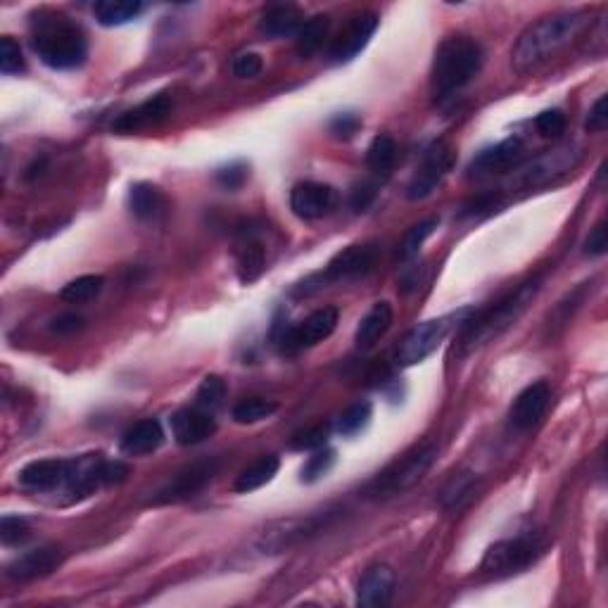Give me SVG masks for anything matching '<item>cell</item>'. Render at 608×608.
Returning a JSON list of instances; mask_svg holds the SVG:
<instances>
[{
	"label": "cell",
	"mask_w": 608,
	"mask_h": 608,
	"mask_svg": "<svg viewBox=\"0 0 608 608\" xmlns=\"http://www.w3.org/2000/svg\"><path fill=\"white\" fill-rule=\"evenodd\" d=\"M606 247H608L606 224H604V221H599V224L592 228V233H589L587 240H585V255L601 257V255H606Z\"/></svg>",
	"instance_id": "cell-48"
},
{
	"label": "cell",
	"mask_w": 608,
	"mask_h": 608,
	"mask_svg": "<svg viewBox=\"0 0 608 608\" xmlns=\"http://www.w3.org/2000/svg\"><path fill=\"white\" fill-rule=\"evenodd\" d=\"M262 72H264L262 55L240 53L236 60H233V74H236L238 79H257Z\"/></svg>",
	"instance_id": "cell-45"
},
{
	"label": "cell",
	"mask_w": 608,
	"mask_h": 608,
	"mask_svg": "<svg viewBox=\"0 0 608 608\" xmlns=\"http://www.w3.org/2000/svg\"><path fill=\"white\" fill-rule=\"evenodd\" d=\"M105 288V278L98 274H88V276H79L74 278V281H69L65 288H62L60 297L69 304H86L103 293Z\"/></svg>",
	"instance_id": "cell-32"
},
{
	"label": "cell",
	"mask_w": 608,
	"mask_h": 608,
	"mask_svg": "<svg viewBox=\"0 0 608 608\" xmlns=\"http://www.w3.org/2000/svg\"><path fill=\"white\" fill-rule=\"evenodd\" d=\"M437 224H440L437 219H428V221H421V224H416L414 228H409V233L404 236L402 245H399V259H402V262H411V259L418 257L421 247L426 245V240L435 233Z\"/></svg>",
	"instance_id": "cell-35"
},
{
	"label": "cell",
	"mask_w": 608,
	"mask_h": 608,
	"mask_svg": "<svg viewBox=\"0 0 608 608\" xmlns=\"http://www.w3.org/2000/svg\"><path fill=\"white\" fill-rule=\"evenodd\" d=\"M454 164H456V152L452 145L445 141H437L430 145L426 155H423L421 164H418L414 179L409 181L407 198L411 202L430 198V195L442 186V181L447 179L449 171L454 169Z\"/></svg>",
	"instance_id": "cell-8"
},
{
	"label": "cell",
	"mask_w": 608,
	"mask_h": 608,
	"mask_svg": "<svg viewBox=\"0 0 608 608\" xmlns=\"http://www.w3.org/2000/svg\"><path fill=\"white\" fill-rule=\"evenodd\" d=\"M278 411V402L274 399H264V397H247L240 399V402L233 407L231 416L233 421L240 423V426H252V423L266 421Z\"/></svg>",
	"instance_id": "cell-31"
},
{
	"label": "cell",
	"mask_w": 608,
	"mask_h": 608,
	"mask_svg": "<svg viewBox=\"0 0 608 608\" xmlns=\"http://www.w3.org/2000/svg\"><path fill=\"white\" fill-rule=\"evenodd\" d=\"M331 31V17L316 15L302 24V29L295 36V48L300 57H312L323 48V41L328 38Z\"/></svg>",
	"instance_id": "cell-29"
},
{
	"label": "cell",
	"mask_w": 608,
	"mask_h": 608,
	"mask_svg": "<svg viewBox=\"0 0 608 608\" xmlns=\"http://www.w3.org/2000/svg\"><path fill=\"white\" fill-rule=\"evenodd\" d=\"M60 563H62V551L57 547L31 549L27 554L17 556V559L8 566V570H5V575L15 582H31L38 578H46V575L57 570Z\"/></svg>",
	"instance_id": "cell-21"
},
{
	"label": "cell",
	"mask_w": 608,
	"mask_h": 608,
	"mask_svg": "<svg viewBox=\"0 0 608 608\" xmlns=\"http://www.w3.org/2000/svg\"><path fill=\"white\" fill-rule=\"evenodd\" d=\"M359 129H361V119L359 114L354 112L335 114L331 124H328V131H331L333 138H338V141H350V138L357 136Z\"/></svg>",
	"instance_id": "cell-44"
},
{
	"label": "cell",
	"mask_w": 608,
	"mask_h": 608,
	"mask_svg": "<svg viewBox=\"0 0 608 608\" xmlns=\"http://www.w3.org/2000/svg\"><path fill=\"white\" fill-rule=\"evenodd\" d=\"M233 255H236L238 278L245 285L255 283L266 271V264H269V250H266L264 240L255 226L240 228Z\"/></svg>",
	"instance_id": "cell-18"
},
{
	"label": "cell",
	"mask_w": 608,
	"mask_h": 608,
	"mask_svg": "<svg viewBox=\"0 0 608 608\" xmlns=\"http://www.w3.org/2000/svg\"><path fill=\"white\" fill-rule=\"evenodd\" d=\"M335 466V452L331 447H321L314 449V454L309 456L307 464L302 466V483L312 485L319 483L321 478H326L328 473H331V468Z\"/></svg>",
	"instance_id": "cell-37"
},
{
	"label": "cell",
	"mask_w": 608,
	"mask_h": 608,
	"mask_svg": "<svg viewBox=\"0 0 608 608\" xmlns=\"http://www.w3.org/2000/svg\"><path fill=\"white\" fill-rule=\"evenodd\" d=\"M214 179H217L221 188L238 190L245 186L247 179H250V167H247L245 162H231V164H226V167L217 169Z\"/></svg>",
	"instance_id": "cell-42"
},
{
	"label": "cell",
	"mask_w": 608,
	"mask_h": 608,
	"mask_svg": "<svg viewBox=\"0 0 608 608\" xmlns=\"http://www.w3.org/2000/svg\"><path fill=\"white\" fill-rule=\"evenodd\" d=\"M483 46L471 36H449L435 50L430 67V95L435 103L452 100L483 72Z\"/></svg>",
	"instance_id": "cell-3"
},
{
	"label": "cell",
	"mask_w": 608,
	"mask_h": 608,
	"mask_svg": "<svg viewBox=\"0 0 608 608\" xmlns=\"http://www.w3.org/2000/svg\"><path fill=\"white\" fill-rule=\"evenodd\" d=\"M540 283V278H535V281L518 285L511 295H506L494 307L468 316V321L464 323V338H461L464 350H475V347L485 345V342L502 335L528 309V304L535 300V295L540 293Z\"/></svg>",
	"instance_id": "cell-4"
},
{
	"label": "cell",
	"mask_w": 608,
	"mask_h": 608,
	"mask_svg": "<svg viewBox=\"0 0 608 608\" xmlns=\"http://www.w3.org/2000/svg\"><path fill=\"white\" fill-rule=\"evenodd\" d=\"M328 437H331V426L328 423H314V426L297 430L290 440V447L297 452H314L328 445Z\"/></svg>",
	"instance_id": "cell-38"
},
{
	"label": "cell",
	"mask_w": 608,
	"mask_h": 608,
	"mask_svg": "<svg viewBox=\"0 0 608 608\" xmlns=\"http://www.w3.org/2000/svg\"><path fill=\"white\" fill-rule=\"evenodd\" d=\"M338 309L335 307H321L307 316V319L293 323L281 333L278 338V345L285 354H295L302 350H309V347L319 345V342L328 340L338 328Z\"/></svg>",
	"instance_id": "cell-9"
},
{
	"label": "cell",
	"mask_w": 608,
	"mask_h": 608,
	"mask_svg": "<svg viewBox=\"0 0 608 608\" xmlns=\"http://www.w3.org/2000/svg\"><path fill=\"white\" fill-rule=\"evenodd\" d=\"M31 50L43 65L55 72L79 69L88 57L84 29L72 19L53 10H41L31 19Z\"/></svg>",
	"instance_id": "cell-2"
},
{
	"label": "cell",
	"mask_w": 608,
	"mask_h": 608,
	"mask_svg": "<svg viewBox=\"0 0 608 608\" xmlns=\"http://www.w3.org/2000/svg\"><path fill=\"white\" fill-rule=\"evenodd\" d=\"M397 575L390 566H373L361 575L357 587V604L366 608L388 606L395 597Z\"/></svg>",
	"instance_id": "cell-22"
},
{
	"label": "cell",
	"mask_w": 608,
	"mask_h": 608,
	"mask_svg": "<svg viewBox=\"0 0 608 608\" xmlns=\"http://www.w3.org/2000/svg\"><path fill=\"white\" fill-rule=\"evenodd\" d=\"M84 328H86V319L81 314H74V312L55 316V319H50V323H48V331L57 335V338H72V335L81 333Z\"/></svg>",
	"instance_id": "cell-43"
},
{
	"label": "cell",
	"mask_w": 608,
	"mask_h": 608,
	"mask_svg": "<svg viewBox=\"0 0 608 608\" xmlns=\"http://www.w3.org/2000/svg\"><path fill=\"white\" fill-rule=\"evenodd\" d=\"M378 29V15L376 12H361V15L352 17V22L340 31L338 38L328 48V60L333 65H345L352 62L361 50L369 46V41Z\"/></svg>",
	"instance_id": "cell-11"
},
{
	"label": "cell",
	"mask_w": 608,
	"mask_h": 608,
	"mask_svg": "<svg viewBox=\"0 0 608 608\" xmlns=\"http://www.w3.org/2000/svg\"><path fill=\"white\" fill-rule=\"evenodd\" d=\"M328 516H307V518H290V521H283L274 525V528L264 530L262 535V549L269 551V554H278V551L293 547V544H300L309 537L316 535L321 528H326Z\"/></svg>",
	"instance_id": "cell-19"
},
{
	"label": "cell",
	"mask_w": 608,
	"mask_h": 608,
	"mask_svg": "<svg viewBox=\"0 0 608 608\" xmlns=\"http://www.w3.org/2000/svg\"><path fill=\"white\" fill-rule=\"evenodd\" d=\"M217 471H219L217 459L198 461V464L188 466L186 471H181L167 487H162V490L155 494L152 504L186 502V499L195 497V494L205 490V487L212 483V478L217 475Z\"/></svg>",
	"instance_id": "cell-15"
},
{
	"label": "cell",
	"mask_w": 608,
	"mask_h": 608,
	"mask_svg": "<svg viewBox=\"0 0 608 608\" xmlns=\"http://www.w3.org/2000/svg\"><path fill=\"white\" fill-rule=\"evenodd\" d=\"M608 126V98L606 95H601V98L589 107L587 119H585V129L589 133H604Z\"/></svg>",
	"instance_id": "cell-46"
},
{
	"label": "cell",
	"mask_w": 608,
	"mask_h": 608,
	"mask_svg": "<svg viewBox=\"0 0 608 608\" xmlns=\"http://www.w3.org/2000/svg\"><path fill=\"white\" fill-rule=\"evenodd\" d=\"M335 207H338V190L328 183L302 181L290 190V209L304 221L328 217Z\"/></svg>",
	"instance_id": "cell-13"
},
{
	"label": "cell",
	"mask_w": 608,
	"mask_h": 608,
	"mask_svg": "<svg viewBox=\"0 0 608 608\" xmlns=\"http://www.w3.org/2000/svg\"><path fill=\"white\" fill-rule=\"evenodd\" d=\"M171 435L179 442L181 447H195L207 442L209 437L217 433V421L214 414L202 411L198 407L193 409H179L171 416Z\"/></svg>",
	"instance_id": "cell-20"
},
{
	"label": "cell",
	"mask_w": 608,
	"mask_h": 608,
	"mask_svg": "<svg viewBox=\"0 0 608 608\" xmlns=\"http://www.w3.org/2000/svg\"><path fill=\"white\" fill-rule=\"evenodd\" d=\"M551 404V388L544 380L532 383L525 388L521 395L513 399L509 409V428L516 433H528V430L537 428L542 418L547 416Z\"/></svg>",
	"instance_id": "cell-16"
},
{
	"label": "cell",
	"mask_w": 608,
	"mask_h": 608,
	"mask_svg": "<svg viewBox=\"0 0 608 608\" xmlns=\"http://www.w3.org/2000/svg\"><path fill=\"white\" fill-rule=\"evenodd\" d=\"M164 442L162 423L157 418H143V421L133 423L119 440V449L126 456H148L155 454Z\"/></svg>",
	"instance_id": "cell-24"
},
{
	"label": "cell",
	"mask_w": 608,
	"mask_h": 608,
	"mask_svg": "<svg viewBox=\"0 0 608 608\" xmlns=\"http://www.w3.org/2000/svg\"><path fill=\"white\" fill-rule=\"evenodd\" d=\"M473 314V309H459V312H449L445 316H437V319L418 323L416 328H411L407 338L399 342L395 352V364L397 366H416L421 361H426L430 354H435L442 347L449 335H452L461 323L468 321V316Z\"/></svg>",
	"instance_id": "cell-6"
},
{
	"label": "cell",
	"mask_w": 608,
	"mask_h": 608,
	"mask_svg": "<svg viewBox=\"0 0 608 608\" xmlns=\"http://www.w3.org/2000/svg\"><path fill=\"white\" fill-rule=\"evenodd\" d=\"M131 475V468L124 461H103L100 464V483L103 485H122Z\"/></svg>",
	"instance_id": "cell-47"
},
{
	"label": "cell",
	"mask_w": 608,
	"mask_h": 608,
	"mask_svg": "<svg viewBox=\"0 0 608 608\" xmlns=\"http://www.w3.org/2000/svg\"><path fill=\"white\" fill-rule=\"evenodd\" d=\"M171 110H174V98H171L169 93L152 95V98L143 100L141 105L131 107V110L119 114V117L114 119L112 131L129 136V133H143L157 129V126L167 122Z\"/></svg>",
	"instance_id": "cell-10"
},
{
	"label": "cell",
	"mask_w": 608,
	"mask_h": 608,
	"mask_svg": "<svg viewBox=\"0 0 608 608\" xmlns=\"http://www.w3.org/2000/svg\"><path fill=\"white\" fill-rule=\"evenodd\" d=\"M535 129L542 138H561L566 133V114L561 110H544L535 117Z\"/></svg>",
	"instance_id": "cell-41"
},
{
	"label": "cell",
	"mask_w": 608,
	"mask_h": 608,
	"mask_svg": "<svg viewBox=\"0 0 608 608\" xmlns=\"http://www.w3.org/2000/svg\"><path fill=\"white\" fill-rule=\"evenodd\" d=\"M304 24V12L295 5H274L259 19V34L266 38H295Z\"/></svg>",
	"instance_id": "cell-26"
},
{
	"label": "cell",
	"mask_w": 608,
	"mask_h": 608,
	"mask_svg": "<svg viewBox=\"0 0 608 608\" xmlns=\"http://www.w3.org/2000/svg\"><path fill=\"white\" fill-rule=\"evenodd\" d=\"M589 24H592V17L585 10L556 12V15L537 19L535 24H530L518 36L516 46L511 50L513 69L521 74H530L544 67L563 48H568L575 38L585 34Z\"/></svg>",
	"instance_id": "cell-1"
},
{
	"label": "cell",
	"mask_w": 608,
	"mask_h": 608,
	"mask_svg": "<svg viewBox=\"0 0 608 608\" xmlns=\"http://www.w3.org/2000/svg\"><path fill=\"white\" fill-rule=\"evenodd\" d=\"M27 69V60H24L22 48L12 36L0 38V72L5 76L22 74Z\"/></svg>",
	"instance_id": "cell-39"
},
{
	"label": "cell",
	"mask_w": 608,
	"mask_h": 608,
	"mask_svg": "<svg viewBox=\"0 0 608 608\" xmlns=\"http://www.w3.org/2000/svg\"><path fill=\"white\" fill-rule=\"evenodd\" d=\"M226 399V383L219 376H207L200 383L198 392H195V407L202 411H209V414H214V411L221 409V404H224Z\"/></svg>",
	"instance_id": "cell-36"
},
{
	"label": "cell",
	"mask_w": 608,
	"mask_h": 608,
	"mask_svg": "<svg viewBox=\"0 0 608 608\" xmlns=\"http://www.w3.org/2000/svg\"><path fill=\"white\" fill-rule=\"evenodd\" d=\"M537 542L532 537H513V540L494 542L490 549L485 551L483 563L480 568L485 573H516L528 566V563L537 556Z\"/></svg>",
	"instance_id": "cell-12"
},
{
	"label": "cell",
	"mask_w": 608,
	"mask_h": 608,
	"mask_svg": "<svg viewBox=\"0 0 608 608\" xmlns=\"http://www.w3.org/2000/svg\"><path fill=\"white\" fill-rule=\"evenodd\" d=\"M392 321H395V309H392L390 302L373 304L357 326V335H354L357 347H361V350H369V347L376 345L378 340H383L392 328Z\"/></svg>",
	"instance_id": "cell-25"
},
{
	"label": "cell",
	"mask_w": 608,
	"mask_h": 608,
	"mask_svg": "<svg viewBox=\"0 0 608 608\" xmlns=\"http://www.w3.org/2000/svg\"><path fill=\"white\" fill-rule=\"evenodd\" d=\"M376 198V186L373 183H364V186H357L352 193V207L354 212H366L369 205Z\"/></svg>",
	"instance_id": "cell-49"
},
{
	"label": "cell",
	"mask_w": 608,
	"mask_h": 608,
	"mask_svg": "<svg viewBox=\"0 0 608 608\" xmlns=\"http://www.w3.org/2000/svg\"><path fill=\"white\" fill-rule=\"evenodd\" d=\"M278 468H281V461H278V456H274V454L259 456L255 464H250L243 473L238 475L233 490L240 492V494L255 492V490H259V487L269 485L271 480H274Z\"/></svg>",
	"instance_id": "cell-28"
},
{
	"label": "cell",
	"mask_w": 608,
	"mask_h": 608,
	"mask_svg": "<svg viewBox=\"0 0 608 608\" xmlns=\"http://www.w3.org/2000/svg\"><path fill=\"white\" fill-rule=\"evenodd\" d=\"M129 209L138 221L145 224H157L169 214V198L164 195L162 188L152 186V183H133L129 190Z\"/></svg>",
	"instance_id": "cell-23"
},
{
	"label": "cell",
	"mask_w": 608,
	"mask_h": 608,
	"mask_svg": "<svg viewBox=\"0 0 608 608\" xmlns=\"http://www.w3.org/2000/svg\"><path fill=\"white\" fill-rule=\"evenodd\" d=\"M380 257V250L376 243H357L345 247V250L338 252L331 262H328L326 269L321 274L309 276L307 281H302L297 285L295 293L297 295H312L316 290L326 288L331 283H352L361 281L369 274H373Z\"/></svg>",
	"instance_id": "cell-5"
},
{
	"label": "cell",
	"mask_w": 608,
	"mask_h": 608,
	"mask_svg": "<svg viewBox=\"0 0 608 608\" xmlns=\"http://www.w3.org/2000/svg\"><path fill=\"white\" fill-rule=\"evenodd\" d=\"M395 162H397V143L392 141L390 136H385V133H380V136H376L371 141L369 150H366V164H369L373 174L388 176L392 167H395Z\"/></svg>",
	"instance_id": "cell-30"
},
{
	"label": "cell",
	"mask_w": 608,
	"mask_h": 608,
	"mask_svg": "<svg viewBox=\"0 0 608 608\" xmlns=\"http://www.w3.org/2000/svg\"><path fill=\"white\" fill-rule=\"evenodd\" d=\"M74 473V461L38 459L19 471V485L31 492L67 490Z\"/></svg>",
	"instance_id": "cell-17"
},
{
	"label": "cell",
	"mask_w": 608,
	"mask_h": 608,
	"mask_svg": "<svg viewBox=\"0 0 608 608\" xmlns=\"http://www.w3.org/2000/svg\"><path fill=\"white\" fill-rule=\"evenodd\" d=\"M371 418H373L371 402H357V404H352V407H347L338 416V421H335V430H338L342 437H354L369 428Z\"/></svg>",
	"instance_id": "cell-33"
},
{
	"label": "cell",
	"mask_w": 608,
	"mask_h": 608,
	"mask_svg": "<svg viewBox=\"0 0 608 608\" xmlns=\"http://www.w3.org/2000/svg\"><path fill=\"white\" fill-rule=\"evenodd\" d=\"M437 461V445L426 442V445L416 447L414 452L404 454L402 459L395 461L388 471H383L376 480L369 485L371 499H395L402 497L404 492L414 490V487L426 478V473L433 468Z\"/></svg>",
	"instance_id": "cell-7"
},
{
	"label": "cell",
	"mask_w": 608,
	"mask_h": 608,
	"mask_svg": "<svg viewBox=\"0 0 608 608\" xmlns=\"http://www.w3.org/2000/svg\"><path fill=\"white\" fill-rule=\"evenodd\" d=\"M143 3L138 0H100L93 5V15L103 27H124L141 17Z\"/></svg>",
	"instance_id": "cell-27"
},
{
	"label": "cell",
	"mask_w": 608,
	"mask_h": 608,
	"mask_svg": "<svg viewBox=\"0 0 608 608\" xmlns=\"http://www.w3.org/2000/svg\"><path fill=\"white\" fill-rule=\"evenodd\" d=\"M525 157V145L518 136L504 138L492 148H487L480 152L475 160L468 164V176L471 179H487V176H497L506 174V171H513L518 164L523 162Z\"/></svg>",
	"instance_id": "cell-14"
},
{
	"label": "cell",
	"mask_w": 608,
	"mask_h": 608,
	"mask_svg": "<svg viewBox=\"0 0 608 608\" xmlns=\"http://www.w3.org/2000/svg\"><path fill=\"white\" fill-rule=\"evenodd\" d=\"M475 497V478L473 475H459L442 492V506L449 511H459Z\"/></svg>",
	"instance_id": "cell-34"
},
{
	"label": "cell",
	"mask_w": 608,
	"mask_h": 608,
	"mask_svg": "<svg viewBox=\"0 0 608 608\" xmlns=\"http://www.w3.org/2000/svg\"><path fill=\"white\" fill-rule=\"evenodd\" d=\"M31 537V528L29 521L22 516H3V521H0V542L5 544V547H19V544H24Z\"/></svg>",
	"instance_id": "cell-40"
}]
</instances>
